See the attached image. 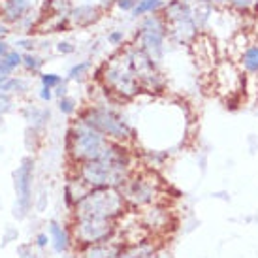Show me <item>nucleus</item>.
Wrapping results in <instances>:
<instances>
[{"label": "nucleus", "instance_id": "obj_36", "mask_svg": "<svg viewBox=\"0 0 258 258\" xmlns=\"http://www.w3.org/2000/svg\"><path fill=\"white\" fill-rule=\"evenodd\" d=\"M0 55H8V53H6V45H4L2 42H0Z\"/></svg>", "mask_w": 258, "mask_h": 258}, {"label": "nucleus", "instance_id": "obj_9", "mask_svg": "<svg viewBox=\"0 0 258 258\" xmlns=\"http://www.w3.org/2000/svg\"><path fill=\"white\" fill-rule=\"evenodd\" d=\"M124 200L132 206H151L157 202L160 194V186L153 172H145L140 175H130V179L121 186Z\"/></svg>", "mask_w": 258, "mask_h": 258}, {"label": "nucleus", "instance_id": "obj_21", "mask_svg": "<svg viewBox=\"0 0 258 258\" xmlns=\"http://www.w3.org/2000/svg\"><path fill=\"white\" fill-rule=\"evenodd\" d=\"M228 10H234L241 17L243 15H258V0H230Z\"/></svg>", "mask_w": 258, "mask_h": 258}, {"label": "nucleus", "instance_id": "obj_10", "mask_svg": "<svg viewBox=\"0 0 258 258\" xmlns=\"http://www.w3.org/2000/svg\"><path fill=\"white\" fill-rule=\"evenodd\" d=\"M115 232V221L104 219H76L74 224V236L79 245H94L111 239Z\"/></svg>", "mask_w": 258, "mask_h": 258}, {"label": "nucleus", "instance_id": "obj_30", "mask_svg": "<svg viewBox=\"0 0 258 258\" xmlns=\"http://www.w3.org/2000/svg\"><path fill=\"white\" fill-rule=\"evenodd\" d=\"M25 64L29 66V68H34V70H36V68H40V66H42V60L34 58L32 55H27V57H25Z\"/></svg>", "mask_w": 258, "mask_h": 258}, {"label": "nucleus", "instance_id": "obj_12", "mask_svg": "<svg viewBox=\"0 0 258 258\" xmlns=\"http://www.w3.org/2000/svg\"><path fill=\"white\" fill-rule=\"evenodd\" d=\"M190 51H192L196 64L200 66L202 70H208V72H213L217 66V60H221L219 53H217L215 36L209 30L198 32V36L194 38L192 43H190Z\"/></svg>", "mask_w": 258, "mask_h": 258}, {"label": "nucleus", "instance_id": "obj_16", "mask_svg": "<svg viewBox=\"0 0 258 258\" xmlns=\"http://www.w3.org/2000/svg\"><path fill=\"white\" fill-rule=\"evenodd\" d=\"M72 23L78 25V27H91L102 17V12L98 6H91V4H83V6H78L72 10Z\"/></svg>", "mask_w": 258, "mask_h": 258}, {"label": "nucleus", "instance_id": "obj_35", "mask_svg": "<svg viewBox=\"0 0 258 258\" xmlns=\"http://www.w3.org/2000/svg\"><path fill=\"white\" fill-rule=\"evenodd\" d=\"M213 2H215L217 8H228L230 4V0H213Z\"/></svg>", "mask_w": 258, "mask_h": 258}, {"label": "nucleus", "instance_id": "obj_26", "mask_svg": "<svg viewBox=\"0 0 258 258\" xmlns=\"http://www.w3.org/2000/svg\"><path fill=\"white\" fill-rule=\"evenodd\" d=\"M58 108H60L62 113L70 115L76 111V102H74L72 98H68V96H62V98H60V104H58Z\"/></svg>", "mask_w": 258, "mask_h": 258}, {"label": "nucleus", "instance_id": "obj_25", "mask_svg": "<svg viewBox=\"0 0 258 258\" xmlns=\"http://www.w3.org/2000/svg\"><path fill=\"white\" fill-rule=\"evenodd\" d=\"M42 83H43V87L53 89V87H58L62 83V78L57 76V74H45V76H42Z\"/></svg>", "mask_w": 258, "mask_h": 258}, {"label": "nucleus", "instance_id": "obj_33", "mask_svg": "<svg viewBox=\"0 0 258 258\" xmlns=\"http://www.w3.org/2000/svg\"><path fill=\"white\" fill-rule=\"evenodd\" d=\"M51 96H53V93H51L49 87H43V89H42V98H43V100H51Z\"/></svg>", "mask_w": 258, "mask_h": 258}, {"label": "nucleus", "instance_id": "obj_14", "mask_svg": "<svg viewBox=\"0 0 258 258\" xmlns=\"http://www.w3.org/2000/svg\"><path fill=\"white\" fill-rule=\"evenodd\" d=\"M186 4L190 6L194 15V21L198 25L200 32L209 29V23H211V17H213V12H215V2L213 0H185Z\"/></svg>", "mask_w": 258, "mask_h": 258}, {"label": "nucleus", "instance_id": "obj_11", "mask_svg": "<svg viewBox=\"0 0 258 258\" xmlns=\"http://www.w3.org/2000/svg\"><path fill=\"white\" fill-rule=\"evenodd\" d=\"M213 79H215V89L219 93L234 94L241 91L243 85V70L241 66L236 64L232 58H221L213 70Z\"/></svg>", "mask_w": 258, "mask_h": 258}, {"label": "nucleus", "instance_id": "obj_19", "mask_svg": "<svg viewBox=\"0 0 258 258\" xmlns=\"http://www.w3.org/2000/svg\"><path fill=\"white\" fill-rule=\"evenodd\" d=\"M168 222H170L168 209L153 206L145 211V226H149V228H164V226H168Z\"/></svg>", "mask_w": 258, "mask_h": 258}, {"label": "nucleus", "instance_id": "obj_23", "mask_svg": "<svg viewBox=\"0 0 258 258\" xmlns=\"http://www.w3.org/2000/svg\"><path fill=\"white\" fill-rule=\"evenodd\" d=\"M30 6V0H8L6 4V15L8 19H17L21 17Z\"/></svg>", "mask_w": 258, "mask_h": 258}, {"label": "nucleus", "instance_id": "obj_18", "mask_svg": "<svg viewBox=\"0 0 258 258\" xmlns=\"http://www.w3.org/2000/svg\"><path fill=\"white\" fill-rule=\"evenodd\" d=\"M117 258H155V245L147 241H140L130 247H122Z\"/></svg>", "mask_w": 258, "mask_h": 258}, {"label": "nucleus", "instance_id": "obj_3", "mask_svg": "<svg viewBox=\"0 0 258 258\" xmlns=\"http://www.w3.org/2000/svg\"><path fill=\"white\" fill-rule=\"evenodd\" d=\"M100 76L102 81H104V87L109 93L117 94L119 98L130 100L142 91L138 76L134 72V66H132V60H130L128 47L117 51L113 57L104 64Z\"/></svg>", "mask_w": 258, "mask_h": 258}, {"label": "nucleus", "instance_id": "obj_20", "mask_svg": "<svg viewBox=\"0 0 258 258\" xmlns=\"http://www.w3.org/2000/svg\"><path fill=\"white\" fill-rule=\"evenodd\" d=\"M49 232H51V237H53V247H55V251L64 252L66 249H68V243H70L66 230L62 228V226H58L57 222H51Z\"/></svg>", "mask_w": 258, "mask_h": 258}, {"label": "nucleus", "instance_id": "obj_31", "mask_svg": "<svg viewBox=\"0 0 258 258\" xmlns=\"http://www.w3.org/2000/svg\"><path fill=\"white\" fill-rule=\"evenodd\" d=\"M12 70H14V68L8 64L6 58H0V78H6L8 74L12 72Z\"/></svg>", "mask_w": 258, "mask_h": 258}, {"label": "nucleus", "instance_id": "obj_15", "mask_svg": "<svg viewBox=\"0 0 258 258\" xmlns=\"http://www.w3.org/2000/svg\"><path fill=\"white\" fill-rule=\"evenodd\" d=\"M122 251L121 243H113L111 239L102 241V243L87 245L83 251V258H117Z\"/></svg>", "mask_w": 258, "mask_h": 258}, {"label": "nucleus", "instance_id": "obj_29", "mask_svg": "<svg viewBox=\"0 0 258 258\" xmlns=\"http://www.w3.org/2000/svg\"><path fill=\"white\" fill-rule=\"evenodd\" d=\"M4 58H6V62L12 66V68H15V66L21 64V57H19V53H8Z\"/></svg>", "mask_w": 258, "mask_h": 258}, {"label": "nucleus", "instance_id": "obj_6", "mask_svg": "<svg viewBox=\"0 0 258 258\" xmlns=\"http://www.w3.org/2000/svg\"><path fill=\"white\" fill-rule=\"evenodd\" d=\"M81 121L93 126L94 130L102 132L106 138L113 140V142H128L130 138L134 136L132 126L128 122L122 119L119 113H115L113 109L100 108V106H94V108L87 109L85 113L81 115Z\"/></svg>", "mask_w": 258, "mask_h": 258}, {"label": "nucleus", "instance_id": "obj_24", "mask_svg": "<svg viewBox=\"0 0 258 258\" xmlns=\"http://www.w3.org/2000/svg\"><path fill=\"white\" fill-rule=\"evenodd\" d=\"M89 68H91V62H87V60L85 62H79V64L70 68V74H68V76H70V79H78V78H81Z\"/></svg>", "mask_w": 258, "mask_h": 258}, {"label": "nucleus", "instance_id": "obj_8", "mask_svg": "<svg viewBox=\"0 0 258 258\" xmlns=\"http://www.w3.org/2000/svg\"><path fill=\"white\" fill-rule=\"evenodd\" d=\"M128 53L142 91H147V93H162L166 89V79H164V74L158 70V62H155L147 53H144L134 43L128 45Z\"/></svg>", "mask_w": 258, "mask_h": 258}, {"label": "nucleus", "instance_id": "obj_28", "mask_svg": "<svg viewBox=\"0 0 258 258\" xmlns=\"http://www.w3.org/2000/svg\"><path fill=\"white\" fill-rule=\"evenodd\" d=\"M122 40H124L122 30H113V32H109L108 34V42L111 43V45H121Z\"/></svg>", "mask_w": 258, "mask_h": 258}, {"label": "nucleus", "instance_id": "obj_1", "mask_svg": "<svg viewBox=\"0 0 258 258\" xmlns=\"http://www.w3.org/2000/svg\"><path fill=\"white\" fill-rule=\"evenodd\" d=\"M130 157L119 142H113L108 153L100 158L79 162L78 168V179L89 188H121L130 179Z\"/></svg>", "mask_w": 258, "mask_h": 258}, {"label": "nucleus", "instance_id": "obj_13", "mask_svg": "<svg viewBox=\"0 0 258 258\" xmlns=\"http://www.w3.org/2000/svg\"><path fill=\"white\" fill-rule=\"evenodd\" d=\"M30 183H32V160L25 158L19 170L15 172V188H17V204L19 215H25L30 206Z\"/></svg>", "mask_w": 258, "mask_h": 258}, {"label": "nucleus", "instance_id": "obj_2", "mask_svg": "<svg viewBox=\"0 0 258 258\" xmlns=\"http://www.w3.org/2000/svg\"><path fill=\"white\" fill-rule=\"evenodd\" d=\"M128 202L124 200L121 188L113 186H102L91 188L89 192L74 204V215L76 219H104L115 221L124 213Z\"/></svg>", "mask_w": 258, "mask_h": 258}, {"label": "nucleus", "instance_id": "obj_37", "mask_svg": "<svg viewBox=\"0 0 258 258\" xmlns=\"http://www.w3.org/2000/svg\"><path fill=\"white\" fill-rule=\"evenodd\" d=\"M102 2H104V4H109V2H111V0H102Z\"/></svg>", "mask_w": 258, "mask_h": 258}, {"label": "nucleus", "instance_id": "obj_34", "mask_svg": "<svg viewBox=\"0 0 258 258\" xmlns=\"http://www.w3.org/2000/svg\"><path fill=\"white\" fill-rule=\"evenodd\" d=\"M47 241H49V239H47V236H45V234H40V236H38V245H40V247H45V245H47Z\"/></svg>", "mask_w": 258, "mask_h": 258}, {"label": "nucleus", "instance_id": "obj_32", "mask_svg": "<svg viewBox=\"0 0 258 258\" xmlns=\"http://www.w3.org/2000/svg\"><path fill=\"white\" fill-rule=\"evenodd\" d=\"M57 49H58V53H64V55H70V53H74V47L68 42H60Z\"/></svg>", "mask_w": 258, "mask_h": 258}, {"label": "nucleus", "instance_id": "obj_17", "mask_svg": "<svg viewBox=\"0 0 258 258\" xmlns=\"http://www.w3.org/2000/svg\"><path fill=\"white\" fill-rule=\"evenodd\" d=\"M237 64L249 76H258V42H252L247 49L239 55Z\"/></svg>", "mask_w": 258, "mask_h": 258}, {"label": "nucleus", "instance_id": "obj_27", "mask_svg": "<svg viewBox=\"0 0 258 258\" xmlns=\"http://www.w3.org/2000/svg\"><path fill=\"white\" fill-rule=\"evenodd\" d=\"M113 2L121 8L122 12H132V10L138 6V2H140V0H113Z\"/></svg>", "mask_w": 258, "mask_h": 258}, {"label": "nucleus", "instance_id": "obj_22", "mask_svg": "<svg viewBox=\"0 0 258 258\" xmlns=\"http://www.w3.org/2000/svg\"><path fill=\"white\" fill-rule=\"evenodd\" d=\"M162 8H164L162 0H140L138 6L132 10V14L136 15V17H144V15H149V14H157Z\"/></svg>", "mask_w": 258, "mask_h": 258}, {"label": "nucleus", "instance_id": "obj_4", "mask_svg": "<svg viewBox=\"0 0 258 258\" xmlns=\"http://www.w3.org/2000/svg\"><path fill=\"white\" fill-rule=\"evenodd\" d=\"M111 145H113V140L106 138L102 132L94 130L83 121H78V124H74L68 132V151L78 164L100 158L102 155L108 153Z\"/></svg>", "mask_w": 258, "mask_h": 258}, {"label": "nucleus", "instance_id": "obj_7", "mask_svg": "<svg viewBox=\"0 0 258 258\" xmlns=\"http://www.w3.org/2000/svg\"><path fill=\"white\" fill-rule=\"evenodd\" d=\"M166 40H168V29L162 14L145 15L136 34V43L140 49L147 53L155 62L162 60L166 51Z\"/></svg>", "mask_w": 258, "mask_h": 258}, {"label": "nucleus", "instance_id": "obj_5", "mask_svg": "<svg viewBox=\"0 0 258 258\" xmlns=\"http://www.w3.org/2000/svg\"><path fill=\"white\" fill-rule=\"evenodd\" d=\"M160 14L166 21L168 29V40L179 43V45H190L192 40L198 36V25L194 21L190 6L185 0H168V4L160 10Z\"/></svg>", "mask_w": 258, "mask_h": 258}]
</instances>
